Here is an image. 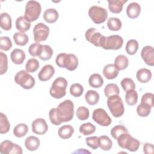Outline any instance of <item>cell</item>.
I'll return each instance as SVG.
<instances>
[{
  "label": "cell",
  "mask_w": 154,
  "mask_h": 154,
  "mask_svg": "<svg viewBox=\"0 0 154 154\" xmlns=\"http://www.w3.org/2000/svg\"><path fill=\"white\" fill-rule=\"evenodd\" d=\"M56 114L61 123L72 120L74 116V104L70 100H65L56 108Z\"/></svg>",
  "instance_id": "cell-1"
},
{
  "label": "cell",
  "mask_w": 154,
  "mask_h": 154,
  "mask_svg": "<svg viewBox=\"0 0 154 154\" xmlns=\"http://www.w3.org/2000/svg\"><path fill=\"white\" fill-rule=\"evenodd\" d=\"M55 62L58 67L69 71L75 70L78 66V59L73 54L60 53L57 56Z\"/></svg>",
  "instance_id": "cell-2"
},
{
  "label": "cell",
  "mask_w": 154,
  "mask_h": 154,
  "mask_svg": "<svg viewBox=\"0 0 154 154\" xmlns=\"http://www.w3.org/2000/svg\"><path fill=\"white\" fill-rule=\"evenodd\" d=\"M117 140L120 147L128 149L131 152L137 151L140 145V142L137 139L132 137L129 133L122 134Z\"/></svg>",
  "instance_id": "cell-3"
},
{
  "label": "cell",
  "mask_w": 154,
  "mask_h": 154,
  "mask_svg": "<svg viewBox=\"0 0 154 154\" xmlns=\"http://www.w3.org/2000/svg\"><path fill=\"white\" fill-rule=\"evenodd\" d=\"M107 105L114 117H120L124 114V104L119 95H113L108 97Z\"/></svg>",
  "instance_id": "cell-4"
},
{
  "label": "cell",
  "mask_w": 154,
  "mask_h": 154,
  "mask_svg": "<svg viewBox=\"0 0 154 154\" xmlns=\"http://www.w3.org/2000/svg\"><path fill=\"white\" fill-rule=\"evenodd\" d=\"M42 12L40 4L35 1H29L25 6V11L23 17L28 22L36 20Z\"/></svg>",
  "instance_id": "cell-5"
},
{
  "label": "cell",
  "mask_w": 154,
  "mask_h": 154,
  "mask_svg": "<svg viewBox=\"0 0 154 154\" xmlns=\"http://www.w3.org/2000/svg\"><path fill=\"white\" fill-rule=\"evenodd\" d=\"M67 81L63 77L56 78L50 88V94L55 99H61L66 94V88L67 87Z\"/></svg>",
  "instance_id": "cell-6"
},
{
  "label": "cell",
  "mask_w": 154,
  "mask_h": 154,
  "mask_svg": "<svg viewBox=\"0 0 154 154\" xmlns=\"http://www.w3.org/2000/svg\"><path fill=\"white\" fill-rule=\"evenodd\" d=\"M14 81L24 89H31L35 85V79L26 70L18 72L14 76Z\"/></svg>",
  "instance_id": "cell-7"
},
{
  "label": "cell",
  "mask_w": 154,
  "mask_h": 154,
  "mask_svg": "<svg viewBox=\"0 0 154 154\" xmlns=\"http://www.w3.org/2000/svg\"><path fill=\"white\" fill-rule=\"evenodd\" d=\"M88 16L94 23L100 24L107 19L108 11L104 8L93 5L88 10Z\"/></svg>",
  "instance_id": "cell-8"
},
{
  "label": "cell",
  "mask_w": 154,
  "mask_h": 154,
  "mask_svg": "<svg viewBox=\"0 0 154 154\" xmlns=\"http://www.w3.org/2000/svg\"><path fill=\"white\" fill-rule=\"evenodd\" d=\"M86 40L97 47L102 46L106 37L100 34L96 28H91L88 29L85 34Z\"/></svg>",
  "instance_id": "cell-9"
},
{
  "label": "cell",
  "mask_w": 154,
  "mask_h": 154,
  "mask_svg": "<svg viewBox=\"0 0 154 154\" xmlns=\"http://www.w3.org/2000/svg\"><path fill=\"white\" fill-rule=\"evenodd\" d=\"M49 34V28L43 23L40 22L37 23L33 28L34 40L37 43L45 41L48 37Z\"/></svg>",
  "instance_id": "cell-10"
},
{
  "label": "cell",
  "mask_w": 154,
  "mask_h": 154,
  "mask_svg": "<svg viewBox=\"0 0 154 154\" xmlns=\"http://www.w3.org/2000/svg\"><path fill=\"white\" fill-rule=\"evenodd\" d=\"M123 44V39L120 35H111L106 37L102 48L106 50H118L122 47Z\"/></svg>",
  "instance_id": "cell-11"
},
{
  "label": "cell",
  "mask_w": 154,
  "mask_h": 154,
  "mask_svg": "<svg viewBox=\"0 0 154 154\" xmlns=\"http://www.w3.org/2000/svg\"><path fill=\"white\" fill-rule=\"evenodd\" d=\"M93 120L102 126H108L111 123V119L106 111L102 108H97L93 111Z\"/></svg>",
  "instance_id": "cell-12"
},
{
  "label": "cell",
  "mask_w": 154,
  "mask_h": 154,
  "mask_svg": "<svg viewBox=\"0 0 154 154\" xmlns=\"http://www.w3.org/2000/svg\"><path fill=\"white\" fill-rule=\"evenodd\" d=\"M0 152L2 154H22V147L11 141H3L0 144Z\"/></svg>",
  "instance_id": "cell-13"
},
{
  "label": "cell",
  "mask_w": 154,
  "mask_h": 154,
  "mask_svg": "<svg viewBox=\"0 0 154 154\" xmlns=\"http://www.w3.org/2000/svg\"><path fill=\"white\" fill-rule=\"evenodd\" d=\"M32 131L35 134L43 135L48 130V125L44 119L38 118L34 120L31 125Z\"/></svg>",
  "instance_id": "cell-14"
},
{
  "label": "cell",
  "mask_w": 154,
  "mask_h": 154,
  "mask_svg": "<svg viewBox=\"0 0 154 154\" xmlns=\"http://www.w3.org/2000/svg\"><path fill=\"white\" fill-rule=\"evenodd\" d=\"M141 57L146 64L150 66H154V50L152 46L143 47L141 52Z\"/></svg>",
  "instance_id": "cell-15"
},
{
  "label": "cell",
  "mask_w": 154,
  "mask_h": 154,
  "mask_svg": "<svg viewBox=\"0 0 154 154\" xmlns=\"http://www.w3.org/2000/svg\"><path fill=\"white\" fill-rule=\"evenodd\" d=\"M55 73V69L51 64L44 66L38 73V78L41 81H47L49 80Z\"/></svg>",
  "instance_id": "cell-16"
},
{
  "label": "cell",
  "mask_w": 154,
  "mask_h": 154,
  "mask_svg": "<svg viewBox=\"0 0 154 154\" xmlns=\"http://www.w3.org/2000/svg\"><path fill=\"white\" fill-rule=\"evenodd\" d=\"M126 14L130 19H135L138 17L141 12V7L137 2L130 3L126 8Z\"/></svg>",
  "instance_id": "cell-17"
},
{
  "label": "cell",
  "mask_w": 154,
  "mask_h": 154,
  "mask_svg": "<svg viewBox=\"0 0 154 154\" xmlns=\"http://www.w3.org/2000/svg\"><path fill=\"white\" fill-rule=\"evenodd\" d=\"M119 70L114 64L106 65L103 69V75L108 79H115L119 75Z\"/></svg>",
  "instance_id": "cell-18"
},
{
  "label": "cell",
  "mask_w": 154,
  "mask_h": 154,
  "mask_svg": "<svg viewBox=\"0 0 154 154\" xmlns=\"http://www.w3.org/2000/svg\"><path fill=\"white\" fill-rule=\"evenodd\" d=\"M25 53L20 49H14L11 52L10 58L12 62L17 65L22 64L25 59Z\"/></svg>",
  "instance_id": "cell-19"
},
{
  "label": "cell",
  "mask_w": 154,
  "mask_h": 154,
  "mask_svg": "<svg viewBox=\"0 0 154 154\" xmlns=\"http://www.w3.org/2000/svg\"><path fill=\"white\" fill-rule=\"evenodd\" d=\"M127 1L125 0H111L108 1V8L109 11L114 14L120 13L123 7V5Z\"/></svg>",
  "instance_id": "cell-20"
},
{
  "label": "cell",
  "mask_w": 154,
  "mask_h": 154,
  "mask_svg": "<svg viewBox=\"0 0 154 154\" xmlns=\"http://www.w3.org/2000/svg\"><path fill=\"white\" fill-rule=\"evenodd\" d=\"M152 72L149 69L142 68L139 69L136 74L137 80L141 83H147L152 78Z\"/></svg>",
  "instance_id": "cell-21"
},
{
  "label": "cell",
  "mask_w": 154,
  "mask_h": 154,
  "mask_svg": "<svg viewBox=\"0 0 154 154\" xmlns=\"http://www.w3.org/2000/svg\"><path fill=\"white\" fill-rule=\"evenodd\" d=\"M58 13L55 8H48L43 13V19L49 23H55L58 20Z\"/></svg>",
  "instance_id": "cell-22"
},
{
  "label": "cell",
  "mask_w": 154,
  "mask_h": 154,
  "mask_svg": "<svg viewBox=\"0 0 154 154\" xmlns=\"http://www.w3.org/2000/svg\"><path fill=\"white\" fill-rule=\"evenodd\" d=\"M40 144V140L34 136H29L25 141V147L29 151L36 150L39 147Z\"/></svg>",
  "instance_id": "cell-23"
},
{
  "label": "cell",
  "mask_w": 154,
  "mask_h": 154,
  "mask_svg": "<svg viewBox=\"0 0 154 154\" xmlns=\"http://www.w3.org/2000/svg\"><path fill=\"white\" fill-rule=\"evenodd\" d=\"M74 133V128L70 125H66L61 126L58 131V135L63 139L70 138Z\"/></svg>",
  "instance_id": "cell-24"
},
{
  "label": "cell",
  "mask_w": 154,
  "mask_h": 154,
  "mask_svg": "<svg viewBox=\"0 0 154 154\" xmlns=\"http://www.w3.org/2000/svg\"><path fill=\"white\" fill-rule=\"evenodd\" d=\"M1 28L5 31H9L12 26L11 16L7 13H2L0 16Z\"/></svg>",
  "instance_id": "cell-25"
},
{
  "label": "cell",
  "mask_w": 154,
  "mask_h": 154,
  "mask_svg": "<svg viewBox=\"0 0 154 154\" xmlns=\"http://www.w3.org/2000/svg\"><path fill=\"white\" fill-rule=\"evenodd\" d=\"M99 93L92 90H88L85 95V99L86 102L90 105H94L97 104L99 100Z\"/></svg>",
  "instance_id": "cell-26"
},
{
  "label": "cell",
  "mask_w": 154,
  "mask_h": 154,
  "mask_svg": "<svg viewBox=\"0 0 154 154\" xmlns=\"http://www.w3.org/2000/svg\"><path fill=\"white\" fill-rule=\"evenodd\" d=\"M114 64L119 70H124L126 69L129 65L128 58L124 55H119L115 58Z\"/></svg>",
  "instance_id": "cell-27"
},
{
  "label": "cell",
  "mask_w": 154,
  "mask_h": 154,
  "mask_svg": "<svg viewBox=\"0 0 154 154\" xmlns=\"http://www.w3.org/2000/svg\"><path fill=\"white\" fill-rule=\"evenodd\" d=\"M31 25V23L26 21L23 16L18 17L16 20V28L21 32H25L28 31Z\"/></svg>",
  "instance_id": "cell-28"
},
{
  "label": "cell",
  "mask_w": 154,
  "mask_h": 154,
  "mask_svg": "<svg viewBox=\"0 0 154 154\" xmlns=\"http://www.w3.org/2000/svg\"><path fill=\"white\" fill-rule=\"evenodd\" d=\"M89 85L93 88H100L103 84V79L99 73L92 74L88 79Z\"/></svg>",
  "instance_id": "cell-29"
},
{
  "label": "cell",
  "mask_w": 154,
  "mask_h": 154,
  "mask_svg": "<svg viewBox=\"0 0 154 154\" xmlns=\"http://www.w3.org/2000/svg\"><path fill=\"white\" fill-rule=\"evenodd\" d=\"M99 147L104 151L109 150L112 146V141L106 135H102L99 137Z\"/></svg>",
  "instance_id": "cell-30"
},
{
  "label": "cell",
  "mask_w": 154,
  "mask_h": 154,
  "mask_svg": "<svg viewBox=\"0 0 154 154\" xmlns=\"http://www.w3.org/2000/svg\"><path fill=\"white\" fill-rule=\"evenodd\" d=\"M138 100V94L135 90H130L126 91L125 102L130 106L137 104Z\"/></svg>",
  "instance_id": "cell-31"
},
{
  "label": "cell",
  "mask_w": 154,
  "mask_h": 154,
  "mask_svg": "<svg viewBox=\"0 0 154 154\" xmlns=\"http://www.w3.org/2000/svg\"><path fill=\"white\" fill-rule=\"evenodd\" d=\"M14 43L19 46L26 45L29 40L28 35L24 32H17L14 34L13 36Z\"/></svg>",
  "instance_id": "cell-32"
},
{
  "label": "cell",
  "mask_w": 154,
  "mask_h": 154,
  "mask_svg": "<svg viewBox=\"0 0 154 154\" xmlns=\"http://www.w3.org/2000/svg\"><path fill=\"white\" fill-rule=\"evenodd\" d=\"M120 90L118 85L114 83L107 84L104 88V94L106 97H109L113 95H119Z\"/></svg>",
  "instance_id": "cell-33"
},
{
  "label": "cell",
  "mask_w": 154,
  "mask_h": 154,
  "mask_svg": "<svg viewBox=\"0 0 154 154\" xmlns=\"http://www.w3.org/2000/svg\"><path fill=\"white\" fill-rule=\"evenodd\" d=\"M28 132V127L25 123H19L13 129V134L17 138H21L26 135Z\"/></svg>",
  "instance_id": "cell-34"
},
{
  "label": "cell",
  "mask_w": 154,
  "mask_h": 154,
  "mask_svg": "<svg viewBox=\"0 0 154 154\" xmlns=\"http://www.w3.org/2000/svg\"><path fill=\"white\" fill-rule=\"evenodd\" d=\"M107 26L109 30L117 31L122 28V23L121 20L117 17H110L108 19Z\"/></svg>",
  "instance_id": "cell-35"
},
{
  "label": "cell",
  "mask_w": 154,
  "mask_h": 154,
  "mask_svg": "<svg viewBox=\"0 0 154 154\" xmlns=\"http://www.w3.org/2000/svg\"><path fill=\"white\" fill-rule=\"evenodd\" d=\"M10 128V124L7 116L2 112L0 114V134L7 133Z\"/></svg>",
  "instance_id": "cell-36"
},
{
  "label": "cell",
  "mask_w": 154,
  "mask_h": 154,
  "mask_svg": "<svg viewBox=\"0 0 154 154\" xmlns=\"http://www.w3.org/2000/svg\"><path fill=\"white\" fill-rule=\"evenodd\" d=\"M126 51L130 55H133L135 54L138 49V43L135 39H131L128 41L126 45Z\"/></svg>",
  "instance_id": "cell-37"
},
{
  "label": "cell",
  "mask_w": 154,
  "mask_h": 154,
  "mask_svg": "<svg viewBox=\"0 0 154 154\" xmlns=\"http://www.w3.org/2000/svg\"><path fill=\"white\" fill-rule=\"evenodd\" d=\"M96 131V127L91 123L82 124L79 127V132L84 135H89L93 134Z\"/></svg>",
  "instance_id": "cell-38"
},
{
  "label": "cell",
  "mask_w": 154,
  "mask_h": 154,
  "mask_svg": "<svg viewBox=\"0 0 154 154\" xmlns=\"http://www.w3.org/2000/svg\"><path fill=\"white\" fill-rule=\"evenodd\" d=\"M40 66L38 61L35 58L29 59L25 65L26 71L28 73H34L37 70Z\"/></svg>",
  "instance_id": "cell-39"
},
{
  "label": "cell",
  "mask_w": 154,
  "mask_h": 154,
  "mask_svg": "<svg viewBox=\"0 0 154 154\" xmlns=\"http://www.w3.org/2000/svg\"><path fill=\"white\" fill-rule=\"evenodd\" d=\"M28 52L32 57H38L43 51V45L39 43L31 44L28 48Z\"/></svg>",
  "instance_id": "cell-40"
},
{
  "label": "cell",
  "mask_w": 154,
  "mask_h": 154,
  "mask_svg": "<svg viewBox=\"0 0 154 154\" xmlns=\"http://www.w3.org/2000/svg\"><path fill=\"white\" fill-rule=\"evenodd\" d=\"M111 135L113 138L117 140V138L123 133H129L128 129L123 125H116L111 130Z\"/></svg>",
  "instance_id": "cell-41"
},
{
  "label": "cell",
  "mask_w": 154,
  "mask_h": 154,
  "mask_svg": "<svg viewBox=\"0 0 154 154\" xmlns=\"http://www.w3.org/2000/svg\"><path fill=\"white\" fill-rule=\"evenodd\" d=\"M53 55V50L49 45H43V51L40 55L38 56L40 60L43 61H47L50 60Z\"/></svg>",
  "instance_id": "cell-42"
},
{
  "label": "cell",
  "mask_w": 154,
  "mask_h": 154,
  "mask_svg": "<svg viewBox=\"0 0 154 154\" xmlns=\"http://www.w3.org/2000/svg\"><path fill=\"white\" fill-rule=\"evenodd\" d=\"M84 91V88L82 85L78 83H75L71 85L70 87V93L74 97L81 96Z\"/></svg>",
  "instance_id": "cell-43"
},
{
  "label": "cell",
  "mask_w": 154,
  "mask_h": 154,
  "mask_svg": "<svg viewBox=\"0 0 154 154\" xmlns=\"http://www.w3.org/2000/svg\"><path fill=\"white\" fill-rule=\"evenodd\" d=\"M0 75H2L6 73L8 69V58L5 54L0 52Z\"/></svg>",
  "instance_id": "cell-44"
},
{
  "label": "cell",
  "mask_w": 154,
  "mask_h": 154,
  "mask_svg": "<svg viewBox=\"0 0 154 154\" xmlns=\"http://www.w3.org/2000/svg\"><path fill=\"white\" fill-rule=\"evenodd\" d=\"M120 84L125 91H127L130 90H135V84L134 81L129 78H123L121 81Z\"/></svg>",
  "instance_id": "cell-45"
},
{
  "label": "cell",
  "mask_w": 154,
  "mask_h": 154,
  "mask_svg": "<svg viewBox=\"0 0 154 154\" xmlns=\"http://www.w3.org/2000/svg\"><path fill=\"white\" fill-rule=\"evenodd\" d=\"M89 109L85 106H79L76 112L77 118L80 120H85L89 117Z\"/></svg>",
  "instance_id": "cell-46"
},
{
  "label": "cell",
  "mask_w": 154,
  "mask_h": 154,
  "mask_svg": "<svg viewBox=\"0 0 154 154\" xmlns=\"http://www.w3.org/2000/svg\"><path fill=\"white\" fill-rule=\"evenodd\" d=\"M12 47V42L7 36L0 37V49L4 51H9Z\"/></svg>",
  "instance_id": "cell-47"
},
{
  "label": "cell",
  "mask_w": 154,
  "mask_h": 154,
  "mask_svg": "<svg viewBox=\"0 0 154 154\" xmlns=\"http://www.w3.org/2000/svg\"><path fill=\"white\" fill-rule=\"evenodd\" d=\"M151 109L152 108H150V106L140 103L137 106V112L140 117H144L148 116L150 114L151 112Z\"/></svg>",
  "instance_id": "cell-48"
},
{
  "label": "cell",
  "mask_w": 154,
  "mask_h": 154,
  "mask_svg": "<svg viewBox=\"0 0 154 154\" xmlns=\"http://www.w3.org/2000/svg\"><path fill=\"white\" fill-rule=\"evenodd\" d=\"M153 93H146L142 96L140 103H142V104H144L148 106H150V108H153Z\"/></svg>",
  "instance_id": "cell-49"
},
{
  "label": "cell",
  "mask_w": 154,
  "mask_h": 154,
  "mask_svg": "<svg viewBox=\"0 0 154 154\" xmlns=\"http://www.w3.org/2000/svg\"><path fill=\"white\" fill-rule=\"evenodd\" d=\"M85 143L88 146L91 147V149L95 150L99 147V137L96 136L89 137L86 138Z\"/></svg>",
  "instance_id": "cell-50"
},
{
  "label": "cell",
  "mask_w": 154,
  "mask_h": 154,
  "mask_svg": "<svg viewBox=\"0 0 154 154\" xmlns=\"http://www.w3.org/2000/svg\"><path fill=\"white\" fill-rule=\"evenodd\" d=\"M49 117L51 122L54 125H59L61 123L58 121L56 114V108H52L49 112Z\"/></svg>",
  "instance_id": "cell-51"
},
{
  "label": "cell",
  "mask_w": 154,
  "mask_h": 154,
  "mask_svg": "<svg viewBox=\"0 0 154 154\" xmlns=\"http://www.w3.org/2000/svg\"><path fill=\"white\" fill-rule=\"evenodd\" d=\"M143 152L146 154H153L154 153L153 145L149 143H145L143 146Z\"/></svg>",
  "instance_id": "cell-52"
}]
</instances>
